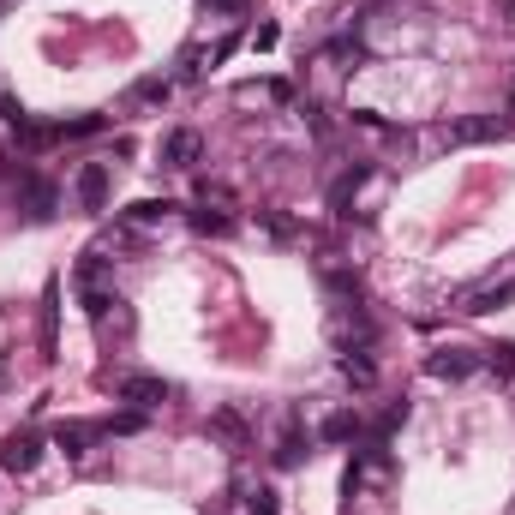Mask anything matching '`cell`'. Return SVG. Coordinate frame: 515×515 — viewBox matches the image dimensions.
Instances as JSON below:
<instances>
[{
  "label": "cell",
  "instance_id": "cell-1",
  "mask_svg": "<svg viewBox=\"0 0 515 515\" xmlns=\"http://www.w3.org/2000/svg\"><path fill=\"white\" fill-rule=\"evenodd\" d=\"M510 300H515V276H480V282L450 294L456 312H492V306H510Z\"/></svg>",
  "mask_w": 515,
  "mask_h": 515
},
{
  "label": "cell",
  "instance_id": "cell-2",
  "mask_svg": "<svg viewBox=\"0 0 515 515\" xmlns=\"http://www.w3.org/2000/svg\"><path fill=\"white\" fill-rule=\"evenodd\" d=\"M504 132H510L504 114H462V120H450L438 138H444L450 150H468V144H492V138H504Z\"/></svg>",
  "mask_w": 515,
  "mask_h": 515
},
{
  "label": "cell",
  "instance_id": "cell-3",
  "mask_svg": "<svg viewBox=\"0 0 515 515\" xmlns=\"http://www.w3.org/2000/svg\"><path fill=\"white\" fill-rule=\"evenodd\" d=\"M480 366H486V360H480L474 348H438V354L426 360V372H432L438 384H468V378H474Z\"/></svg>",
  "mask_w": 515,
  "mask_h": 515
},
{
  "label": "cell",
  "instance_id": "cell-4",
  "mask_svg": "<svg viewBox=\"0 0 515 515\" xmlns=\"http://www.w3.org/2000/svg\"><path fill=\"white\" fill-rule=\"evenodd\" d=\"M198 156H204V138L192 132V126H174L168 138H162V168H198Z\"/></svg>",
  "mask_w": 515,
  "mask_h": 515
},
{
  "label": "cell",
  "instance_id": "cell-5",
  "mask_svg": "<svg viewBox=\"0 0 515 515\" xmlns=\"http://www.w3.org/2000/svg\"><path fill=\"white\" fill-rule=\"evenodd\" d=\"M114 396H120L132 414H150V408H162V402H168V384L138 372V378H120V390H114Z\"/></svg>",
  "mask_w": 515,
  "mask_h": 515
},
{
  "label": "cell",
  "instance_id": "cell-6",
  "mask_svg": "<svg viewBox=\"0 0 515 515\" xmlns=\"http://www.w3.org/2000/svg\"><path fill=\"white\" fill-rule=\"evenodd\" d=\"M36 456H42V438H36V432H12V438L0 444V468H6V474H30Z\"/></svg>",
  "mask_w": 515,
  "mask_h": 515
},
{
  "label": "cell",
  "instance_id": "cell-7",
  "mask_svg": "<svg viewBox=\"0 0 515 515\" xmlns=\"http://www.w3.org/2000/svg\"><path fill=\"white\" fill-rule=\"evenodd\" d=\"M78 204L84 210H102L108 204V162H84L78 168Z\"/></svg>",
  "mask_w": 515,
  "mask_h": 515
},
{
  "label": "cell",
  "instance_id": "cell-8",
  "mask_svg": "<svg viewBox=\"0 0 515 515\" xmlns=\"http://www.w3.org/2000/svg\"><path fill=\"white\" fill-rule=\"evenodd\" d=\"M234 515H276V492L264 480H240L234 486Z\"/></svg>",
  "mask_w": 515,
  "mask_h": 515
},
{
  "label": "cell",
  "instance_id": "cell-9",
  "mask_svg": "<svg viewBox=\"0 0 515 515\" xmlns=\"http://www.w3.org/2000/svg\"><path fill=\"white\" fill-rule=\"evenodd\" d=\"M102 432H108V426H84V420H66V426H54V444H60L66 456H84V450H90V444H96Z\"/></svg>",
  "mask_w": 515,
  "mask_h": 515
},
{
  "label": "cell",
  "instance_id": "cell-10",
  "mask_svg": "<svg viewBox=\"0 0 515 515\" xmlns=\"http://www.w3.org/2000/svg\"><path fill=\"white\" fill-rule=\"evenodd\" d=\"M342 378H348V384H360V390H372V384H378L372 348H342Z\"/></svg>",
  "mask_w": 515,
  "mask_h": 515
},
{
  "label": "cell",
  "instance_id": "cell-11",
  "mask_svg": "<svg viewBox=\"0 0 515 515\" xmlns=\"http://www.w3.org/2000/svg\"><path fill=\"white\" fill-rule=\"evenodd\" d=\"M24 216H30V222H48V216H54V186L36 180V174L24 180Z\"/></svg>",
  "mask_w": 515,
  "mask_h": 515
},
{
  "label": "cell",
  "instance_id": "cell-12",
  "mask_svg": "<svg viewBox=\"0 0 515 515\" xmlns=\"http://www.w3.org/2000/svg\"><path fill=\"white\" fill-rule=\"evenodd\" d=\"M54 342H60V282H48L42 294V354H54Z\"/></svg>",
  "mask_w": 515,
  "mask_h": 515
},
{
  "label": "cell",
  "instance_id": "cell-13",
  "mask_svg": "<svg viewBox=\"0 0 515 515\" xmlns=\"http://www.w3.org/2000/svg\"><path fill=\"white\" fill-rule=\"evenodd\" d=\"M318 438L324 444H354V438H366V426H360V414H330Z\"/></svg>",
  "mask_w": 515,
  "mask_h": 515
},
{
  "label": "cell",
  "instance_id": "cell-14",
  "mask_svg": "<svg viewBox=\"0 0 515 515\" xmlns=\"http://www.w3.org/2000/svg\"><path fill=\"white\" fill-rule=\"evenodd\" d=\"M486 372H492L498 384H515V342H492V348H486Z\"/></svg>",
  "mask_w": 515,
  "mask_h": 515
},
{
  "label": "cell",
  "instance_id": "cell-15",
  "mask_svg": "<svg viewBox=\"0 0 515 515\" xmlns=\"http://www.w3.org/2000/svg\"><path fill=\"white\" fill-rule=\"evenodd\" d=\"M162 216H174L168 198H138V204L126 210V222H138V228H150V222H162Z\"/></svg>",
  "mask_w": 515,
  "mask_h": 515
},
{
  "label": "cell",
  "instance_id": "cell-16",
  "mask_svg": "<svg viewBox=\"0 0 515 515\" xmlns=\"http://www.w3.org/2000/svg\"><path fill=\"white\" fill-rule=\"evenodd\" d=\"M210 432H216V438H228V444H234V450H246V420H240V414H234V408H222V414H216V420H210Z\"/></svg>",
  "mask_w": 515,
  "mask_h": 515
},
{
  "label": "cell",
  "instance_id": "cell-17",
  "mask_svg": "<svg viewBox=\"0 0 515 515\" xmlns=\"http://www.w3.org/2000/svg\"><path fill=\"white\" fill-rule=\"evenodd\" d=\"M192 228H198V234H234V222H228V216H210V210H198Z\"/></svg>",
  "mask_w": 515,
  "mask_h": 515
},
{
  "label": "cell",
  "instance_id": "cell-18",
  "mask_svg": "<svg viewBox=\"0 0 515 515\" xmlns=\"http://www.w3.org/2000/svg\"><path fill=\"white\" fill-rule=\"evenodd\" d=\"M300 456H306V438H300V432H288V438H282V456H276V462H282V468H294Z\"/></svg>",
  "mask_w": 515,
  "mask_h": 515
},
{
  "label": "cell",
  "instance_id": "cell-19",
  "mask_svg": "<svg viewBox=\"0 0 515 515\" xmlns=\"http://www.w3.org/2000/svg\"><path fill=\"white\" fill-rule=\"evenodd\" d=\"M168 90H174V84H168V78H144V84H138V102H162V96H168Z\"/></svg>",
  "mask_w": 515,
  "mask_h": 515
},
{
  "label": "cell",
  "instance_id": "cell-20",
  "mask_svg": "<svg viewBox=\"0 0 515 515\" xmlns=\"http://www.w3.org/2000/svg\"><path fill=\"white\" fill-rule=\"evenodd\" d=\"M216 6H222V12H246V0H216Z\"/></svg>",
  "mask_w": 515,
  "mask_h": 515
},
{
  "label": "cell",
  "instance_id": "cell-21",
  "mask_svg": "<svg viewBox=\"0 0 515 515\" xmlns=\"http://www.w3.org/2000/svg\"><path fill=\"white\" fill-rule=\"evenodd\" d=\"M504 12H510V24H515V0H504Z\"/></svg>",
  "mask_w": 515,
  "mask_h": 515
}]
</instances>
